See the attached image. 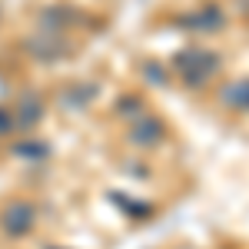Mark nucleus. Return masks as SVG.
Returning <instances> with one entry per match:
<instances>
[{
    "label": "nucleus",
    "mask_w": 249,
    "mask_h": 249,
    "mask_svg": "<svg viewBox=\"0 0 249 249\" xmlns=\"http://www.w3.org/2000/svg\"><path fill=\"white\" fill-rule=\"evenodd\" d=\"M3 219H7L3 226H7L10 232H23L27 226H30V219H34V213H30V206H23V203H17V206H10V213H7Z\"/></svg>",
    "instance_id": "f257e3e1"
}]
</instances>
